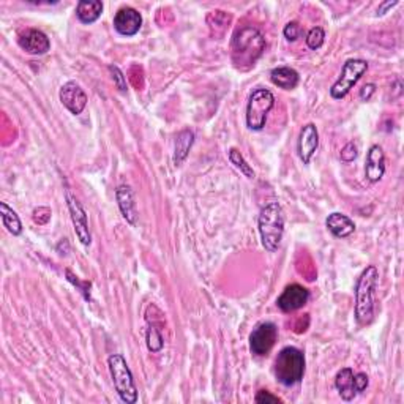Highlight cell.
<instances>
[{
  "label": "cell",
  "instance_id": "cell-1",
  "mask_svg": "<svg viewBox=\"0 0 404 404\" xmlns=\"http://www.w3.org/2000/svg\"><path fill=\"white\" fill-rule=\"evenodd\" d=\"M379 280L376 265H368L361 272L355 285V321L360 325L371 324L375 318V291Z\"/></svg>",
  "mask_w": 404,
  "mask_h": 404
},
{
  "label": "cell",
  "instance_id": "cell-2",
  "mask_svg": "<svg viewBox=\"0 0 404 404\" xmlns=\"http://www.w3.org/2000/svg\"><path fill=\"white\" fill-rule=\"evenodd\" d=\"M265 48V40L258 29L243 27L234 35L233 40V60L235 67L251 68L259 59Z\"/></svg>",
  "mask_w": 404,
  "mask_h": 404
},
{
  "label": "cell",
  "instance_id": "cell-3",
  "mask_svg": "<svg viewBox=\"0 0 404 404\" xmlns=\"http://www.w3.org/2000/svg\"><path fill=\"white\" fill-rule=\"evenodd\" d=\"M261 242L265 251L274 253L285 235V212L278 202H270L262 209L258 218Z\"/></svg>",
  "mask_w": 404,
  "mask_h": 404
},
{
  "label": "cell",
  "instance_id": "cell-4",
  "mask_svg": "<svg viewBox=\"0 0 404 404\" xmlns=\"http://www.w3.org/2000/svg\"><path fill=\"white\" fill-rule=\"evenodd\" d=\"M274 372L276 381L283 385L291 387L298 384L305 375V355L294 346L283 348L275 359Z\"/></svg>",
  "mask_w": 404,
  "mask_h": 404
},
{
  "label": "cell",
  "instance_id": "cell-5",
  "mask_svg": "<svg viewBox=\"0 0 404 404\" xmlns=\"http://www.w3.org/2000/svg\"><path fill=\"white\" fill-rule=\"evenodd\" d=\"M108 366L112 377L114 388L120 400L127 404H134L138 401V388H136L127 360L123 359V355L112 354L108 359Z\"/></svg>",
  "mask_w": 404,
  "mask_h": 404
},
{
  "label": "cell",
  "instance_id": "cell-6",
  "mask_svg": "<svg viewBox=\"0 0 404 404\" xmlns=\"http://www.w3.org/2000/svg\"><path fill=\"white\" fill-rule=\"evenodd\" d=\"M275 106L274 93L267 88H256L246 104V127L251 131H261L265 127L269 112Z\"/></svg>",
  "mask_w": 404,
  "mask_h": 404
},
{
  "label": "cell",
  "instance_id": "cell-7",
  "mask_svg": "<svg viewBox=\"0 0 404 404\" xmlns=\"http://www.w3.org/2000/svg\"><path fill=\"white\" fill-rule=\"evenodd\" d=\"M368 70V62L364 59H349L346 60L341 70V75L332 87H330V97L333 99H343L350 92L360 78Z\"/></svg>",
  "mask_w": 404,
  "mask_h": 404
},
{
  "label": "cell",
  "instance_id": "cell-8",
  "mask_svg": "<svg viewBox=\"0 0 404 404\" xmlns=\"http://www.w3.org/2000/svg\"><path fill=\"white\" fill-rule=\"evenodd\" d=\"M65 199H67V206L68 211H70V217L73 222V226H75V234L80 242L84 246H91L92 245V234L91 229H88V218L87 213L84 211V207L81 206V202L78 201V198L70 191V188L65 190Z\"/></svg>",
  "mask_w": 404,
  "mask_h": 404
},
{
  "label": "cell",
  "instance_id": "cell-9",
  "mask_svg": "<svg viewBox=\"0 0 404 404\" xmlns=\"http://www.w3.org/2000/svg\"><path fill=\"white\" fill-rule=\"evenodd\" d=\"M278 340V327L274 322H261L250 335V349L256 357H264L274 349Z\"/></svg>",
  "mask_w": 404,
  "mask_h": 404
},
{
  "label": "cell",
  "instance_id": "cell-10",
  "mask_svg": "<svg viewBox=\"0 0 404 404\" xmlns=\"http://www.w3.org/2000/svg\"><path fill=\"white\" fill-rule=\"evenodd\" d=\"M60 103L70 111L73 115L82 114L87 106V93L76 81H68L60 87L59 92Z\"/></svg>",
  "mask_w": 404,
  "mask_h": 404
},
{
  "label": "cell",
  "instance_id": "cell-11",
  "mask_svg": "<svg viewBox=\"0 0 404 404\" xmlns=\"http://www.w3.org/2000/svg\"><path fill=\"white\" fill-rule=\"evenodd\" d=\"M143 27V16L138 10L131 7L120 8L114 16L115 32L123 36H134Z\"/></svg>",
  "mask_w": 404,
  "mask_h": 404
},
{
  "label": "cell",
  "instance_id": "cell-12",
  "mask_svg": "<svg viewBox=\"0 0 404 404\" xmlns=\"http://www.w3.org/2000/svg\"><path fill=\"white\" fill-rule=\"evenodd\" d=\"M309 300V291L300 285L287 286L280 297H278L276 305L281 311L291 313L303 308Z\"/></svg>",
  "mask_w": 404,
  "mask_h": 404
},
{
  "label": "cell",
  "instance_id": "cell-13",
  "mask_svg": "<svg viewBox=\"0 0 404 404\" xmlns=\"http://www.w3.org/2000/svg\"><path fill=\"white\" fill-rule=\"evenodd\" d=\"M319 147V131L314 123H307L300 130L297 143V152L303 165H309Z\"/></svg>",
  "mask_w": 404,
  "mask_h": 404
},
{
  "label": "cell",
  "instance_id": "cell-14",
  "mask_svg": "<svg viewBox=\"0 0 404 404\" xmlns=\"http://www.w3.org/2000/svg\"><path fill=\"white\" fill-rule=\"evenodd\" d=\"M19 46L32 56H45L51 49V41L41 30L29 29L19 36Z\"/></svg>",
  "mask_w": 404,
  "mask_h": 404
},
{
  "label": "cell",
  "instance_id": "cell-15",
  "mask_svg": "<svg viewBox=\"0 0 404 404\" xmlns=\"http://www.w3.org/2000/svg\"><path fill=\"white\" fill-rule=\"evenodd\" d=\"M385 174V155L381 145H371L366 154L365 178L370 183H377Z\"/></svg>",
  "mask_w": 404,
  "mask_h": 404
},
{
  "label": "cell",
  "instance_id": "cell-16",
  "mask_svg": "<svg viewBox=\"0 0 404 404\" xmlns=\"http://www.w3.org/2000/svg\"><path fill=\"white\" fill-rule=\"evenodd\" d=\"M115 198H117V204L122 217L127 219V223L134 226L136 219H138V211H136V201H134V193L128 185H120L115 190Z\"/></svg>",
  "mask_w": 404,
  "mask_h": 404
},
{
  "label": "cell",
  "instance_id": "cell-17",
  "mask_svg": "<svg viewBox=\"0 0 404 404\" xmlns=\"http://www.w3.org/2000/svg\"><path fill=\"white\" fill-rule=\"evenodd\" d=\"M325 226L337 239H346L355 233V223L348 215L333 212L325 219Z\"/></svg>",
  "mask_w": 404,
  "mask_h": 404
},
{
  "label": "cell",
  "instance_id": "cell-18",
  "mask_svg": "<svg viewBox=\"0 0 404 404\" xmlns=\"http://www.w3.org/2000/svg\"><path fill=\"white\" fill-rule=\"evenodd\" d=\"M270 80L283 91H294L300 82V76L291 67H278L270 71Z\"/></svg>",
  "mask_w": 404,
  "mask_h": 404
},
{
  "label": "cell",
  "instance_id": "cell-19",
  "mask_svg": "<svg viewBox=\"0 0 404 404\" xmlns=\"http://www.w3.org/2000/svg\"><path fill=\"white\" fill-rule=\"evenodd\" d=\"M335 387L340 393L343 401H353L357 396V390L354 385V371L353 368H341L335 377Z\"/></svg>",
  "mask_w": 404,
  "mask_h": 404
},
{
  "label": "cell",
  "instance_id": "cell-20",
  "mask_svg": "<svg viewBox=\"0 0 404 404\" xmlns=\"http://www.w3.org/2000/svg\"><path fill=\"white\" fill-rule=\"evenodd\" d=\"M103 13V3L99 0H81L76 5V16L82 24H93Z\"/></svg>",
  "mask_w": 404,
  "mask_h": 404
},
{
  "label": "cell",
  "instance_id": "cell-21",
  "mask_svg": "<svg viewBox=\"0 0 404 404\" xmlns=\"http://www.w3.org/2000/svg\"><path fill=\"white\" fill-rule=\"evenodd\" d=\"M194 143V133L190 130H183L177 134L174 144V165L180 166L187 160L190 149Z\"/></svg>",
  "mask_w": 404,
  "mask_h": 404
},
{
  "label": "cell",
  "instance_id": "cell-22",
  "mask_svg": "<svg viewBox=\"0 0 404 404\" xmlns=\"http://www.w3.org/2000/svg\"><path fill=\"white\" fill-rule=\"evenodd\" d=\"M0 217H2L3 226L12 235L23 234V223H21L19 215L8 206L7 202H0Z\"/></svg>",
  "mask_w": 404,
  "mask_h": 404
},
{
  "label": "cell",
  "instance_id": "cell-23",
  "mask_svg": "<svg viewBox=\"0 0 404 404\" xmlns=\"http://www.w3.org/2000/svg\"><path fill=\"white\" fill-rule=\"evenodd\" d=\"M228 158H229V161L233 163V165L237 167V169L242 172V174L246 177V178H250V180H253V178L256 177V174H254V171H253V167H251L248 163H246V160L243 158V155L240 154V152L237 150V149H229L228 150Z\"/></svg>",
  "mask_w": 404,
  "mask_h": 404
},
{
  "label": "cell",
  "instance_id": "cell-24",
  "mask_svg": "<svg viewBox=\"0 0 404 404\" xmlns=\"http://www.w3.org/2000/svg\"><path fill=\"white\" fill-rule=\"evenodd\" d=\"M145 340H147V348H149L152 354H158L163 349V346H165V340H163L160 329H156L155 325H150L149 330H147Z\"/></svg>",
  "mask_w": 404,
  "mask_h": 404
},
{
  "label": "cell",
  "instance_id": "cell-25",
  "mask_svg": "<svg viewBox=\"0 0 404 404\" xmlns=\"http://www.w3.org/2000/svg\"><path fill=\"white\" fill-rule=\"evenodd\" d=\"M305 41H307V46H308L309 49H313V51L319 49V48H321V46L324 45V41H325V32H324V29H322V27H313V29L309 30V32L307 34Z\"/></svg>",
  "mask_w": 404,
  "mask_h": 404
},
{
  "label": "cell",
  "instance_id": "cell-26",
  "mask_svg": "<svg viewBox=\"0 0 404 404\" xmlns=\"http://www.w3.org/2000/svg\"><path fill=\"white\" fill-rule=\"evenodd\" d=\"M109 73H111L114 86L117 87V91L122 93L127 92V80H125V75L122 73V70L115 65H109Z\"/></svg>",
  "mask_w": 404,
  "mask_h": 404
},
{
  "label": "cell",
  "instance_id": "cell-27",
  "mask_svg": "<svg viewBox=\"0 0 404 404\" xmlns=\"http://www.w3.org/2000/svg\"><path fill=\"white\" fill-rule=\"evenodd\" d=\"M357 156H359V147H357L355 143H350L346 144L343 149H341V154H340V158L343 163H353Z\"/></svg>",
  "mask_w": 404,
  "mask_h": 404
},
{
  "label": "cell",
  "instance_id": "cell-28",
  "mask_svg": "<svg viewBox=\"0 0 404 404\" xmlns=\"http://www.w3.org/2000/svg\"><path fill=\"white\" fill-rule=\"evenodd\" d=\"M65 274H67L68 281L73 283V285L80 287V291L84 294V298H86V300H91V286H92V285H91V281L81 283L80 280H78V276H75V275L71 274V270H67Z\"/></svg>",
  "mask_w": 404,
  "mask_h": 404
},
{
  "label": "cell",
  "instance_id": "cell-29",
  "mask_svg": "<svg viewBox=\"0 0 404 404\" xmlns=\"http://www.w3.org/2000/svg\"><path fill=\"white\" fill-rule=\"evenodd\" d=\"M283 35H285V38L287 41H296L298 36H300V24H298L297 21L287 23L285 25V29H283Z\"/></svg>",
  "mask_w": 404,
  "mask_h": 404
},
{
  "label": "cell",
  "instance_id": "cell-30",
  "mask_svg": "<svg viewBox=\"0 0 404 404\" xmlns=\"http://www.w3.org/2000/svg\"><path fill=\"white\" fill-rule=\"evenodd\" d=\"M256 403L259 404H276V403H283L281 398H278L276 395H272L269 390H259L258 395L254 398Z\"/></svg>",
  "mask_w": 404,
  "mask_h": 404
},
{
  "label": "cell",
  "instance_id": "cell-31",
  "mask_svg": "<svg viewBox=\"0 0 404 404\" xmlns=\"http://www.w3.org/2000/svg\"><path fill=\"white\" fill-rule=\"evenodd\" d=\"M368 384L370 379L366 372H357V375H354V385L357 393H364L368 388Z\"/></svg>",
  "mask_w": 404,
  "mask_h": 404
},
{
  "label": "cell",
  "instance_id": "cell-32",
  "mask_svg": "<svg viewBox=\"0 0 404 404\" xmlns=\"http://www.w3.org/2000/svg\"><path fill=\"white\" fill-rule=\"evenodd\" d=\"M376 93V84H365L364 87L360 88V93H359V98L361 99V102H370L371 97L375 95Z\"/></svg>",
  "mask_w": 404,
  "mask_h": 404
},
{
  "label": "cell",
  "instance_id": "cell-33",
  "mask_svg": "<svg viewBox=\"0 0 404 404\" xmlns=\"http://www.w3.org/2000/svg\"><path fill=\"white\" fill-rule=\"evenodd\" d=\"M396 5H398V2H384L382 5H379V8H377V16H382V14H385L388 8L396 7Z\"/></svg>",
  "mask_w": 404,
  "mask_h": 404
}]
</instances>
